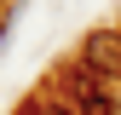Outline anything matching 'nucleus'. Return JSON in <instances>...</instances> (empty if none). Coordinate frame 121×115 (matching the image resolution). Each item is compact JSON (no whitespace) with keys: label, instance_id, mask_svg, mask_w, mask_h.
<instances>
[{"label":"nucleus","instance_id":"2","mask_svg":"<svg viewBox=\"0 0 121 115\" xmlns=\"http://www.w3.org/2000/svg\"><path fill=\"white\" fill-rule=\"evenodd\" d=\"M81 63H86V69H98L104 81H121V35L92 29V35L81 40Z\"/></svg>","mask_w":121,"mask_h":115},{"label":"nucleus","instance_id":"1","mask_svg":"<svg viewBox=\"0 0 121 115\" xmlns=\"http://www.w3.org/2000/svg\"><path fill=\"white\" fill-rule=\"evenodd\" d=\"M58 92H64L58 104L75 109V115H121V98L110 92V81H104L98 69H86L81 58H75L64 75H58Z\"/></svg>","mask_w":121,"mask_h":115}]
</instances>
